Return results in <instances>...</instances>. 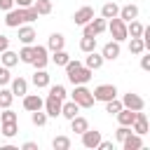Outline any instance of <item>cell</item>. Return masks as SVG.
Wrapping results in <instances>:
<instances>
[{"mask_svg":"<svg viewBox=\"0 0 150 150\" xmlns=\"http://www.w3.org/2000/svg\"><path fill=\"white\" fill-rule=\"evenodd\" d=\"M122 150H143V136L138 134H129L124 141H122Z\"/></svg>","mask_w":150,"mask_h":150,"instance_id":"obj_17","label":"cell"},{"mask_svg":"<svg viewBox=\"0 0 150 150\" xmlns=\"http://www.w3.org/2000/svg\"><path fill=\"white\" fill-rule=\"evenodd\" d=\"M89 129V122H87V117H82V115H75L73 120H70V131H75V134H82V131H87Z\"/></svg>","mask_w":150,"mask_h":150,"instance_id":"obj_24","label":"cell"},{"mask_svg":"<svg viewBox=\"0 0 150 150\" xmlns=\"http://www.w3.org/2000/svg\"><path fill=\"white\" fill-rule=\"evenodd\" d=\"M108 28V19H91V21H87L84 26H82V35H87V38H98L103 30Z\"/></svg>","mask_w":150,"mask_h":150,"instance_id":"obj_5","label":"cell"},{"mask_svg":"<svg viewBox=\"0 0 150 150\" xmlns=\"http://www.w3.org/2000/svg\"><path fill=\"white\" fill-rule=\"evenodd\" d=\"M14 5H16V7H30L33 0H14Z\"/></svg>","mask_w":150,"mask_h":150,"instance_id":"obj_47","label":"cell"},{"mask_svg":"<svg viewBox=\"0 0 150 150\" xmlns=\"http://www.w3.org/2000/svg\"><path fill=\"white\" fill-rule=\"evenodd\" d=\"M129 134H131V127H124V124H120V127H117V131H115V138L122 143V141H124Z\"/></svg>","mask_w":150,"mask_h":150,"instance_id":"obj_40","label":"cell"},{"mask_svg":"<svg viewBox=\"0 0 150 150\" xmlns=\"http://www.w3.org/2000/svg\"><path fill=\"white\" fill-rule=\"evenodd\" d=\"M96 148H98V150H112V141H103V138H101V143H98Z\"/></svg>","mask_w":150,"mask_h":150,"instance_id":"obj_43","label":"cell"},{"mask_svg":"<svg viewBox=\"0 0 150 150\" xmlns=\"http://www.w3.org/2000/svg\"><path fill=\"white\" fill-rule=\"evenodd\" d=\"M75 115H80V105L70 98V101H63L61 103V117H66V120H73Z\"/></svg>","mask_w":150,"mask_h":150,"instance_id":"obj_18","label":"cell"},{"mask_svg":"<svg viewBox=\"0 0 150 150\" xmlns=\"http://www.w3.org/2000/svg\"><path fill=\"white\" fill-rule=\"evenodd\" d=\"M117 16H120L122 21H131V19H136V16H138V7L129 2V5L120 7V14H117Z\"/></svg>","mask_w":150,"mask_h":150,"instance_id":"obj_23","label":"cell"},{"mask_svg":"<svg viewBox=\"0 0 150 150\" xmlns=\"http://www.w3.org/2000/svg\"><path fill=\"white\" fill-rule=\"evenodd\" d=\"M68 59H70V54H68L66 49L52 52V63H56V66H66V63H68Z\"/></svg>","mask_w":150,"mask_h":150,"instance_id":"obj_31","label":"cell"},{"mask_svg":"<svg viewBox=\"0 0 150 150\" xmlns=\"http://www.w3.org/2000/svg\"><path fill=\"white\" fill-rule=\"evenodd\" d=\"M105 30H110V35H112L115 42H124V40L129 38V33H127V21H122L120 16L108 19V28H105Z\"/></svg>","mask_w":150,"mask_h":150,"instance_id":"obj_2","label":"cell"},{"mask_svg":"<svg viewBox=\"0 0 150 150\" xmlns=\"http://www.w3.org/2000/svg\"><path fill=\"white\" fill-rule=\"evenodd\" d=\"M143 23L141 21H136V19H131V21H127V33H129V38H141V33H143Z\"/></svg>","mask_w":150,"mask_h":150,"instance_id":"obj_27","label":"cell"},{"mask_svg":"<svg viewBox=\"0 0 150 150\" xmlns=\"http://www.w3.org/2000/svg\"><path fill=\"white\" fill-rule=\"evenodd\" d=\"M9 80H12V75H9V68H7V66H0V87L9 84Z\"/></svg>","mask_w":150,"mask_h":150,"instance_id":"obj_41","label":"cell"},{"mask_svg":"<svg viewBox=\"0 0 150 150\" xmlns=\"http://www.w3.org/2000/svg\"><path fill=\"white\" fill-rule=\"evenodd\" d=\"M9 89H12V94L14 96H26L28 94V80L26 77H12L9 80Z\"/></svg>","mask_w":150,"mask_h":150,"instance_id":"obj_14","label":"cell"},{"mask_svg":"<svg viewBox=\"0 0 150 150\" xmlns=\"http://www.w3.org/2000/svg\"><path fill=\"white\" fill-rule=\"evenodd\" d=\"M0 122H16V112L12 108H2L0 110Z\"/></svg>","mask_w":150,"mask_h":150,"instance_id":"obj_39","label":"cell"},{"mask_svg":"<svg viewBox=\"0 0 150 150\" xmlns=\"http://www.w3.org/2000/svg\"><path fill=\"white\" fill-rule=\"evenodd\" d=\"M80 49L87 54V52H94L96 49V38H87V35H82V40H80Z\"/></svg>","mask_w":150,"mask_h":150,"instance_id":"obj_34","label":"cell"},{"mask_svg":"<svg viewBox=\"0 0 150 150\" xmlns=\"http://www.w3.org/2000/svg\"><path fill=\"white\" fill-rule=\"evenodd\" d=\"M49 94L52 96H56V98H61V101H66V87L63 84H49Z\"/></svg>","mask_w":150,"mask_h":150,"instance_id":"obj_38","label":"cell"},{"mask_svg":"<svg viewBox=\"0 0 150 150\" xmlns=\"http://www.w3.org/2000/svg\"><path fill=\"white\" fill-rule=\"evenodd\" d=\"M12 7H16L14 0H0V9H2V12H9Z\"/></svg>","mask_w":150,"mask_h":150,"instance_id":"obj_42","label":"cell"},{"mask_svg":"<svg viewBox=\"0 0 150 150\" xmlns=\"http://www.w3.org/2000/svg\"><path fill=\"white\" fill-rule=\"evenodd\" d=\"M61 103H63L61 98L47 94V98H45V103H42V110L47 112V117H59V115H61Z\"/></svg>","mask_w":150,"mask_h":150,"instance_id":"obj_9","label":"cell"},{"mask_svg":"<svg viewBox=\"0 0 150 150\" xmlns=\"http://www.w3.org/2000/svg\"><path fill=\"white\" fill-rule=\"evenodd\" d=\"M30 59H33V45H23V47H21V52H19V61L30 63Z\"/></svg>","mask_w":150,"mask_h":150,"instance_id":"obj_37","label":"cell"},{"mask_svg":"<svg viewBox=\"0 0 150 150\" xmlns=\"http://www.w3.org/2000/svg\"><path fill=\"white\" fill-rule=\"evenodd\" d=\"M141 68L143 70H150V56H141Z\"/></svg>","mask_w":150,"mask_h":150,"instance_id":"obj_45","label":"cell"},{"mask_svg":"<svg viewBox=\"0 0 150 150\" xmlns=\"http://www.w3.org/2000/svg\"><path fill=\"white\" fill-rule=\"evenodd\" d=\"M94 19V7H89V5H84V7H80L75 14H73V21H75V26H84L87 21H91Z\"/></svg>","mask_w":150,"mask_h":150,"instance_id":"obj_12","label":"cell"},{"mask_svg":"<svg viewBox=\"0 0 150 150\" xmlns=\"http://www.w3.org/2000/svg\"><path fill=\"white\" fill-rule=\"evenodd\" d=\"M7 47H9V38L7 35H0V52H5Z\"/></svg>","mask_w":150,"mask_h":150,"instance_id":"obj_44","label":"cell"},{"mask_svg":"<svg viewBox=\"0 0 150 150\" xmlns=\"http://www.w3.org/2000/svg\"><path fill=\"white\" fill-rule=\"evenodd\" d=\"M120 52H122L120 42L110 40V42H105V45H103V49H101V56H103V61H115V59L120 56Z\"/></svg>","mask_w":150,"mask_h":150,"instance_id":"obj_11","label":"cell"},{"mask_svg":"<svg viewBox=\"0 0 150 150\" xmlns=\"http://www.w3.org/2000/svg\"><path fill=\"white\" fill-rule=\"evenodd\" d=\"M40 14L35 12V7L30 5V7H12L7 14H5V26H9V28H19L21 23H30V21H35Z\"/></svg>","mask_w":150,"mask_h":150,"instance_id":"obj_1","label":"cell"},{"mask_svg":"<svg viewBox=\"0 0 150 150\" xmlns=\"http://www.w3.org/2000/svg\"><path fill=\"white\" fill-rule=\"evenodd\" d=\"M52 148L54 150H70V138L68 136H54L52 138Z\"/></svg>","mask_w":150,"mask_h":150,"instance_id":"obj_29","label":"cell"},{"mask_svg":"<svg viewBox=\"0 0 150 150\" xmlns=\"http://www.w3.org/2000/svg\"><path fill=\"white\" fill-rule=\"evenodd\" d=\"M70 98L80 105V108H91L96 101H94V94L84 87V84H75V89H73V94H70Z\"/></svg>","mask_w":150,"mask_h":150,"instance_id":"obj_3","label":"cell"},{"mask_svg":"<svg viewBox=\"0 0 150 150\" xmlns=\"http://www.w3.org/2000/svg\"><path fill=\"white\" fill-rule=\"evenodd\" d=\"M19 40L23 42V45H33L35 42V28L33 26H19Z\"/></svg>","mask_w":150,"mask_h":150,"instance_id":"obj_20","label":"cell"},{"mask_svg":"<svg viewBox=\"0 0 150 150\" xmlns=\"http://www.w3.org/2000/svg\"><path fill=\"white\" fill-rule=\"evenodd\" d=\"M0 110H2V108H0Z\"/></svg>","mask_w":150,"mask_h":150,"instance_id":"obj_48","label":"cell"},{"mask_svg":"<svg viewBox=\"0 0 150 150\" xmlns=\"http://www.w3.org/2000/svg\"><path fill=\"white\" fill-rule=\"evenodd\" d=\"M122 110V101L115 96V98H110V101H105V112H110V115H117Z\"/></svg>","mask_w":150,"mask_h":150,"instance_id":"obj_36","label":"cell"},{"mask_svg":"<svg viewBox=\"0 0 150 150\" xmlns=\"http://www.w3.org/2000/svg\"><path fill=\"white\" fill-rule=\"evenodd\" d=\"M47 120H49V117H47L45 110H33V112H30V122H33L35 127H45Z\"/></svg>","mask_w":150,"mask_h":150,"instance_id":"obj_32","label":"cell"},{"mask_svg":"<svg viewBox=\"0 0 150 150\" xmlns=\"http://www.w3.org/2000/svg\"><path fill=\"white\" fill-rule=\"evenodd\" d=\"M117 122L120 124H124V127H131V122H134V117H136V110H129V108H122L117 115Z\"/></svg>","mask_w":150,"mask_h":150,"instance_id":"obj_25","label":"cell"},{"mask_svg":"<svg viewBox=\"0 0 150 150\" xmlns=\"http://www.w3.org/2000/svg\"><path fill=\"white\" fill-rule=\"evenodd\" d=\"M129 52H131V54H143V52H145L143 40H141V38H131V40H129Z\"/></svg>","mask_w":150,"mask_h":150,"instance_id":"obj_35","label":"cell"},{"mask_svg":"<svg viewBox=\"0 0 150 150\" xmlns=\"http://www.w3.org/2000/svg\"><path fill=\"white\" fill-rule=\"evenodd\" d=\"M80 136H82V145L89 148V150L101 143V131H96V129H87V131H82Z\"/></svg>","mask_w":150,"mask_h":150,"instance_id":"obj_15","label":"cell"},{"mask_svg":"<svg viewBox=\"0 0 150 150\" xmlns=\"http://www.w3.org/2000/svg\"><path fill=\"white\" fill-rule=\"evenodd\" d=\"M12 101H14V94H12V89H5V87H0V108H12Z\"/></svg>","mask_w":150,"mask_h":150,"instance_id":"obj_30","label":"cell"},{"mask_svg":"<svg viewBox=\"0 0 150 150\" xmlns=\"http://www.w3.org/2000/svg\"><path fill=\"white\" fill-rule=\"evenodd\" d=\"M84 66L89 68V70H98L101 66H103V56L94 49V52H87V59H84Z\"/></svg>","mask_w":150,"mask_h":150,"instance_id":"obj_19","label":"cell"},{"mask_svg":"<svg viewBox=\"0 0 150 150\" xmlns=\"http://www.w3.org/2000/svg\"><path fill=\"white\" fill-rule=\"evenodd\" d=\"M63 47H66V38H63L61 33H52L49 40H47V49H49V52H59V49H63Z\"/></svg>","mask_w":150,"mask_h":150,"instance_id":"obj_21","label":"cell"},{"mask_svg":"<svg viewBox=\"0 0 150 150\" xmlns=\"http://www.w3.org/2000/svg\"><path fill=\"white\" fill-rule=\"evenodd\" d=\"M0 134H2V136H7V138H12V136H16V134H19V124H16V122H2Z\"/></svg>","mask_w":150,"mask_h":150,"instance_id":"obj_33","label":"cell"},{"mask_svg":"<svg viewBox=\"0 0 150 150\" xmlns=\"http://www.w3.org/2000/svg\"><path fill=\"white\" fill-rule=\"evenodd\" d=\"M120 14V7L115 5V2H105L103 7H101V16L103 19H112V16H117Z\"/></svg>","mask_w":150,"mask_h":150,"instance_id":"obj_28","label":"cell"},{"mask_svg":"<svg viewBox=\"0 0 150 150\" xmlns=\"http://www.w3.org/2000/svg\"><path fill=\"white\" fill-rule=\"evenodd\" d=\"M0 63H2V66H7V68H14V66L19 63V54H16V52H12V49L7 47L5 52H0Z\"/></svg>","mask_w":150,"mask_h":150,"instance_id":"obj_22","label":"cell"},{"mask_svg":"<svg viewBox=\"0 0 150 150\" xmlns=\"http://www.w3.org/2000/svg\"><path fill=\"white\" fill-rule=\"evenodd\" d=\"M131 131L138 134V136H145L148 134V115L143 110H136V117L131 122Z\"/></svg>","mask_w":150,"mask_h":150,"instance_id":"obj_10","label":"cell"},{"mask_svg":"<svg viewBox=\"0 0 150 150\" xmlns=\"http://www.w3.org/2000/svg\"><path fill=\"white\" fill-rule=\"evenodd\" d=\"M21 98H23V108H26L28 112H33V110H42V103H45L42 96H38V94H26V96H21Z\"/></svg>","mask_w":150,"mask_h":150,"instance_id":"obj_16","label":"cell"},{"mask_svg":"<svg viewBox=\"0 0 150 150\" xmlns=\"http://www.w3.org/2000/svg\"><path fill=\"white\" fill-rule=\"evenodd\" d=\"M38 89H45V87H49L52 84V75L45 70V68H35V73H33V80H30Z\"/></svg>","mask_w":150,"mask_h":150,"instance_id":"obj_13","label":"cell"},{"mask_svg":"<svg viewBox=\"0 0 150 150\" xmlns=\"http://www.w3.org/2000/svg\"><path fill=\"white\" fill-rule=\"evenodd\" d=\"M91 75H94V70H89L84 63L77 66V68H73V70H66V77H68L73 84H87V82L91 80Z\"/></svg>","mask_w":150,"mask_h":150,"instance_id":"obj_4","label":"cell"},{"mask_svg":"<svg viewBox=\"0 0 150 150\" xmlns=\"http://www.w3.org/2000/svg\"><path fill=\"white\" fill-rule=\"evenodd\" d=\"M91 94H94V101L105 103V101H110V98H115V96H117V87H115V84H98Z\"/></svg>","mask_w":150,"mask_h":150,"instance_id":"obj_7","label":"cell"},{"mask_svg":"<svg viewBox=\"0 0 150 150\" xmlns=\"http://www.w3.org/2000/svg\"><path fill=\"white\" fill-rule=\"evenodd\" d=\"M33 7H35V12H38L40 16H47V14H52V9H54L52 0H33Z\"/></svg>","mask_w":150,"mask_h":150,"instance_id":"obj_26","label":"cell"},{"mask_svg":"<svg viewBox=\"0 0 150 150\" xmlns=\"http://www.w3.org/2000/svg\"><path fill=\"white\" fill-rule=\"evenodd\" d=\"M122 108L143 110V108H145V101H143V96H138V94H134V91H127V94L122 96Z\"/></svg>","mask_w":150,"mask_h":150,"instance_id":"obj_8","label":"cell"},{"mask_svg":"<svg viewBox=\"0 0 150 150\" xmlns=\"http://www.w3.org/2000/svg\"><path fill=\"white\" fill-rule=\"evenodd\" d=\"M47 47L45 45H33V59H30V66L33 68H47L49 63V56H47Z\"/></svg>","mask_w":150,"mask_h":150,"instance_id":"obj_6","label":"cell"},{"mask_svg":"<svg viewBox=\"0 0 150 150\" xmlns=\"http://www.w3.org/2000/svg\"><path fill=\"white\" fill-rule=\"evenodd\" d=\"M21 150H38V143H33V141H26V143L21 145Z\"/></svg>","mask_w":150,"mask_h":150,"instance_id":"obj_46","label":"cell"}]
</instances>
